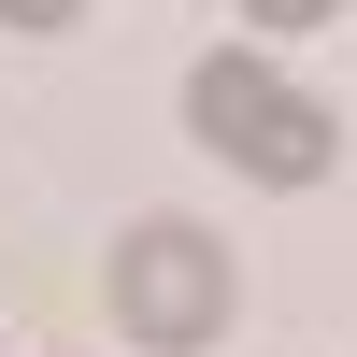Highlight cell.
I'll return each instance as SVG.
<instances>
[{"label": "cell", "instance_id": "cell-1", "mask_svg": "<svg viewBox=\"0 0 357 357\" xmlns=\"http://www.w3.org/2000/svg\"><path fill=\"white\" fill-rule=\"evenodd\" d=\"M186 129L215 143L243 186H314V172L343 158V114H329V100H301L257 43H215V57L186 72Z\"/></svg>", "mask_w": 357, "mask_h": 357}, {"label": "cell", "instance_id": "cell-4", "mask_svg": "<svg viewBox=\"0 0 357 357\" xmlns=\"http://www.w3.org/2000/svg\"><path fill=\"white\" fill-rule=\"evenodd\" d=\"M86 0H0V29H72Z\"/></svg>", "mask_w": 357, "mask_h": 357}, {"label": "cell", "instance_id": "cell-2", "mask_svg": "<svg viewBox=\"0 0 357 357\" xmlns=\"http://www.w3.org/2000/svg\"><path fill=\"white\" fill-rule=\"evenodd\" d=\"M229 301H243V272H229L215 229L143 215L129 243H114V329H129L143 357H200V343H229Z\"/></svg>", "mask_w": 357, "mask_h": 357}, {"label": "cell", "instance_id": "cell-3", "mask_svg": "<svg viewBox=\"0 0 357 357\" xmlns=\"http://www.w3.org/2000/svg\"><path fill=\"white\" fill-rule=\"evenodd\" d=\"M314 15H343V0H243V29H314Z\"/></svg>", "mask_w": 357, "mask_h": 357}]
</instances>
